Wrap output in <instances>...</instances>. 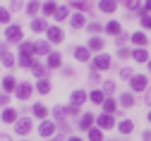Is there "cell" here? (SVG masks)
I'll return each mask as SVG.
<instances>
[{"label": "cell", "mask_w": 151, "mask_h": 141, "mask_svg": "<svg viewBox=\"0 0 151 141\" xmlns=\"http://www.w3.org/2000/svg\"><path fill=\"white\" fill-rule=\"evenodd\" d=\"M29 129H31V120L29 117H22L19 122H17V127H14L17 134H29Z\"/></svg>", "instance_id": "cell-1"}, {"label": "cell", "mask_w": 151, "mask_h": 141, "mask_svg": "<svg viewBox=\"0 0 151 141\" xmlns=\"http://www.w3.org/2000/svg\"><path fill=\"white\" fill-rule=\"evenodd\" d=\"M7 41H12V43L22 41V29L19 26H7Z\"/></svg>", "instance_id": "cell-2"}, {"label": "cell", "mask_w": 151, "mask_h": 141, "mask_svg": "<svg viewBox=\"0 0 151 141\" xmlns=\"http://www.w3.org/2000/svg\"><path fill=\"white\" fill-rule=\"evenodd\" d=\"M93 67H96V69H108V67H110V57L99 55L96 60H93Z\"/></svg>", "instance_id": "cell-3"}, {"label": "cell", "mask_w": 151, "mask_h": 141, "mask_svg": "<svg viewBox=\"0 0 151 141\" xmlns=\"http://www.w3.org/2000/svg\"><path fill=\"white\" fill-rule=\"evenodd\" d=\"M48 38H50L53 43H60V41H63V31H60L58 26H50V29H48Z\"/></svg>", "instance_id": "cell-4"}, {"label": "cell", "mask_w": 151, "mask_h": 141, "mask_svg": "<svg viewBox=\"0 0 151 141\" xmlns=\"http://www.w3.org/2000/svg\"><path fill=\"white\" fill-rule=\"evenodd\" d=\"M84 100H86V93H84V91H74V93H72V103H70V105L79 108V105L84 103Z\"/></svg>", "instance_id": "cell-5"}, {"label": "cell", "mask_w": 151, "mask_h": 141, "mask_svg": "<svg viewBox=\"0 0 151 141\" xmlns=\"http://www.w3.org/2000/svg\"><path fill=\"white\" fill-rule=\"evenodd\" d=\"M60 57H63L60 53H50V55H48V67H53V69H55V67H60V65H63V60H60Z\"/></svg>", "instance_id": "cell-6"}, {"label": "cell", "mask_w": 151, "mask_h": 141, "mask_svg": "<svg viewBox=\"0 0 151 141\" xmlns=\"http://www.w3.org/2000/svg\"><path fill=\"white\" fill-rule=\"evenodd\" d=\"M99 125H101L103 129H108V127L115 125V120H113V115H101V117H99Z\"/></svg>", "instance_id": "cell-7"}, {"label": "cell", "mask_w": 151, "mask_h": 141, "mask_svg": "<svg viewBox=\"0 0 151 141\" xmlns=\"http://www.w3.org/2000/svg\"><path fill=\"white\" fill-rule=\"evenodd\" d=\"M146 86V77H134V79H132V89H134V91H142Z\"/></svg>", "instance_id": "cell-8"}, {"label": "cell", "mask_w": 151, "mask_h": 141, "mask_svg": "<svg viewBox=\"0 0 151 141\" xmlns=\"http://www.w3.org/2000/svg\"><path fill=\"white\" fill-rule=\"evenodd\" d=\"M132 41H134L137 46H146V43H149V38H146L142 31H137V34H132Z\"/></svg>", "instance_id": "cell-9"}, {"label": "cell", "mask_w": 151, "mask_h": 141, "mask_svg": "<svg viewBox=\"0 0 151 141\" xmlns=\"http://www.w3.org/2000/svg\"><path fill=\"white\" fill-rule=\"evenodd\" d=\"M39 132H41V134H43V136H50V134H53V132H55V125H53V122H43V125H41V129H39Z\"/></svg>", "instance_id": "cell-10"}, {"label": "cell", "mask_w": 151, "mask_h": 141, "mask_svg": "<svg viewBox=\"0 0 151 141\" xmlns=\"http://www.w3.org/2000/svg\"><path fill=\"white\" fill-rule=\"evenodd\" d=\"M118 5H115V0H101V10L103 12H113Z\"/></svg>", "instance_id": "cell-11"}, {"label": "cell", "mask_w": 151, "mask_h": 141, "mask_svg": "<svg viewBox=\"0 0 151 141\" xmlns=\"http://www.w3.org/2000/svg\"><path fill=\"white\" fill-rule=\"evenodd\" d=\"M17 96H19V98H29L31 96V84H22L19 91H17Z\"/></svg>", "instance_id": "cell-12"}, {"label": "cell", "mask_w": 151, "mask_h": 141, "mask_svg": "<svg viewBox=\"0 0 151 141\" xmlns=\"http://www.w3.org/2000/svg\"><path fill=\"white\" fill-rule=\"evenodd\" d=\"M106 31L113 34V36H118V34H120V24H118V22H108V24H106Z\"/></svg>", "instance_id": "cell-13"}, {"label": "cell", "mask_w": 151, "mask_h": 141, "mask_svg": "<svg viewBox=\"0 0 151 141\" xmlns=\"http://www.w3.org/2000/svg\"><path fill=\"white\" fill-rule=\"evenodd\" d=\"M70 22H72V26H74V29L84 26V14H72V19H70Z\"/></svg>", "instance_id": "cell-14"}, {"label": "cell", "mask_w": 151, "mask_h": 141, "mask_svg": "<svg viewBox=\"0 0 151 141\" xmlns=\"http://www.w3.org/2000/svg\"><path fill=\"white\" fill-rule=\"evenodd\" d=\"M34 50H36V46H34V43H22V57H29Z\"/></svg>", "instance_id": "cell-15"}, {"label": "cell", "mask_w": 151, "mask_h": 141, "mask_svg": "<svg viewBox=\"0 0 151 141\" xmlns=\"http://www.w3.org/2000/svg\"><path fill=\"white\" fill-rule=\"evenodd\" d=\"M91 125H93V117H91V115H84L82 122H79V127H82V129H91Z\"/></svg>", "instance_id": "cell-16"}, {"label": "cell", "mask_w": 151, "mask_h": 141, "mask_svg": "<svg viewBox=\"0 0 151 141\" xmlns=\"http://www.w3.org/2000/svg\"><path fill=\"white\" fill-rule=\"evenodd\" d=\"M103 108H106V112H108V115H113V112H115V100H113V98L103 100Z\"/></svg>", "instance_id": "cell-17"}, {"label": "cell", "mask_w": 151, "mask_h": 141, "mask_svg": "<svg viewBox=\"0 0 151 141\" xmlns=\"http://www.w3.org/2000/svg\"><path fill=\"white\" fill-rule=\"evenodd\" d=\"M132 57H134L137 62H144V60H146L149 55H146V50H142V48H139V50H134V53H132Z\"/></svg>", "instance_id": "cell-18"}, {"label": "cell", "mask_w": 151, "mask_h": 141, "mask_svg": "<svg viewBox=\"0 0 151 141\" xmlns=\"http://www.w3.org/2000/svg\"><path fill=\"white\" fill-rule=\"evenodd\" d=\"M74 55H77V60H82V62H84V60H89V50H86V48H77V50H74Z\"/></svg>", "instance_id": "cell-19"}, {"label": "cell", "mask_w": 151, "mask_h": 141, "mask_svg": "<svg viewBox=\"0 0 151 141\" xmlns=\"http://www.w3.org/2000/svg\"><path fill=\"white\" fill-rule=\"evenodd\" d=\"M89 48H91V50H101V48H103V41H101V38H91V41H89Z\"/></svg>", "instance_id": "cell-20"}, {"label": "cell", "mask_w": 151, "mask_h": 141, "mask_svg": "<svg viewBox=\"0 0 151 141\" xmlns=\"http://www.w3.org/2000/svg\"><path fill=\"white\" fill-rule=\"evenodd\" d=\"M132 129H134V125H132V122H127V120H125V122H120V132H122V134H129Z\"/></svg>", "instance_id": "cell-21"}, {"label": "cell", "mask_w": 151, "mask_h": 141, "mask_svg": "<svg viewBox=\"0 0 151 141\" xmlns=\"http://www.w3.org/2000/svg\"><path fill=\"white\" fill-rule=\"evenodd\" d=\"M31 29L34 31H43L46 29V22H43V19H36V22H31Z\"/></svg>", "instance_id": "cell-22"}, {"label": "cell", "mask_w": 151, "mask_h": 141, "mask_svg": "<svg viewBox=\"0 0 151 141\" xmlns=\"http://www.w3.org/2000/svg\"><path fill=\"white\" fill-rule=\"evenodd\" d=\"M46 112H48V110H46L43 105H34V115H36V117H41V120H43V117H46Z\"/></svg>", "instance_id": "cell-23"}, {"label": "cell", "mask_w": 151, "mask_h": 141, "mask_svg": "<svg viewBox=\"0 0 151 141\" xmlns=\"http://www.w3.org/2000/svg\"><path fill=\"white\" fill-rule=\"evenodd\" d=\"M14 117H17L14 110H5V112H3V120H5V122H14Z\"/></svg>", "instance_id": "cell-24"}, {"label": "cell", "mask_w": 151, "mask_h": 141, "mask_svg": "<svg viewBox=\"0 0 151 141\" xmlns=\"http://www.w3.org/2000/svg\"><path fill=\"white\" fill-rule=\"evenodd\" d=\"M89 139H91V141H101V139H103V134H101L99 129H91V132H89Z\"/></svg>", "instance_id": "cell-25"}, {"label": "cell", "mask_w": 151, "mask_h": 141, "mask_svg": "<svg viewBox=\"0 0 151 141\" xmlns=\"http://www.w3.org/2000/svg\"><path fill=\"white\" fill-rule=\"evenodd\" d=\"M91 100H93V103H103V93L101 91H93L91 93Z\"/></svg>", "instance_id": "cell-26"}, {"label": "cell", "mask_w": 151, "mask_h": 141, "mask_svg": "<svg viewBox=\"0 0 151 141\" xmlns=\"http://www.w3.org/2000/svg\"><path fill=\"white\" fill-rule=\"evenodd\" d=\"M43 12H46V14H53V12H58V10H55V3H46V5H43Z\"/></svg>", "instance_id": "cell-27"}, {"label": "cell", "mask_w": 151, "mask_h": 141, "mask_svg": "<svg viewBox=\"0 0 151 141\" xmlns=\"http://www.w3.org/2000/svg\"><path fill=\"white\" fill-rule=\"evenodd\" d=\"M39 91H41V93H48V91H50V84L46 82V79H43V82H39Z\"/></svg>", "instance_id": "cell-28"}, {"label": "cell", "mask_w": 151, "mask_h": 141, "mask_svg": "<svg viewBox=\"0 0 151 141\" xmlns=\"http://www.w3.org/2000/svg\"><path fill=\"white\" fill-rule=\"evenodd\" d=\"M142 26L144 29H151V14H144L142 17Z\"/></svg>", "instance_id": "cell-29"}, {"label": "cell", "mask_w": 151, "mask_h": 141, "mask_svg": "<svg viewBox=\"0 0 151 141\" xmlns=\"http://www.w3.org/2000/svg\"><path fill=\"white\" fill-rule=\"evenodd\" d=\"M125 5H127V10H137L139 7V0H125Z\"/></svg>", "instance_id": "cell-30"}, {"label": "cell", "mask_w": 151, "mask_h": 141, "mask_svg": "<svg viewBox=\"0 0 151 141\" xmlns=\"http://www.w3.org/2000/svg\"><path fill=\"white\" fill-rule=\"evenodd\" d=\"M12 89H14V79L7 77V79H5V91H12Z\"/></svg>", "instance_id": "cell-31"}, {"label": "cell", "mask_w": 151, "mask_h": 141, "mask_svg": "<svg viewBox=\"0 0 151 141\" xmlns=\"http://www.w3.org/2000/svg\"><path fill=\"white\" fill-rule=\"evenodd\" d=\"M122 105H134V98H132L129 93H127V96H122Z\"/></svg>", "instance_id": "cell-32"}, {"label": "cell", "mask_w": 151, "mask_h": 141, "mask_svg": "<svg viewBox=\"0 0 151 141\" xmlns=\"http://www.w3.org/2000/svg\"><path fill=\"white\" fill-rule=\"evenodd\" d=\"M31 14H36V12H39V3H36V0H34V3H29V7H27Z\"/></svg>", "instance_id": "cell-33"}, {"label": "cell", "mask_w": 151, "mask_h": 141, "mask_svg": "<svg viewBox=\"0 0 151 141\" xmlns=\"http://www.w3.org/2000/svg\"><path fill=\"white\" fill-rule=\"evenodd\" d=\"M55 17H58V19H65V17H67V7H60L58 12H55Z\"/></svg>", "instance_id": "cell-34"}, {"label": "cell", "mask_w": 151, "mask_h": 141, "mask_svg": "<svg viewBox=\"0 0 151 141\" xmlns=\"http://www.w3.org/2000/svg\"><path fill=\"white\" fill-rule=\"evenodd\" d=\"M0 22H10V12L7 10H0Z\"/></svg>", "instance_id": "cell-35"}, {"label": "cell", "mask_w": 151, "mask_h": 141, "mask_svg": "<svg viewBox=\"0 0 151 141\" xmlns=\"http://www.w3.org/2000/svg\"><path fill=\"white\" fill-rule=\"evenodd\" d=\"M12 62H14L12 55H5V57H3V65H5V67H12Z\"/></svg>", "instance_id": "cell-36"}, {"label": "cell", "mask_w": 151, "mask_h": 141, "mask_svg": "<svg viewBox=\"0 0 151 141\" xmlns=\"http://www.w3.org/2000/svg\"><path fill=\"white\" fill-rule=\"evenodd\" d=\"M36 53H48V43H39L36 46Z\"/></svg>", "instance_id": "cell-37"}, {"label": "cell", "mask_w": 151, "mask_h": 141, "mask_svg": "<svg viewBox=\"0 0 151 141\" xmlns=\"http://www.w3.org/2000/svg\"><path fill=\"white\" fill-rule=\"evenodd\" d=\"M89 31H101V24H96V22H91V24H89Z\"/></svg>", "instance_id": "cell-38"}, {"label": "cell", "mask_w": 151, "mask_h": 141, "mask_svg": "<svg viewBox=\"0 0 151 141\" xmlns=\"http://www.w3.org/2000/svg\"><path fill=\"white\" fill-rule=\"evenodd\" d=\"M7 103V96H0V105H5Z\"/></svg>", "instance_id": "cell-39"}, {"label": "cell", "mask_w": 151, "mask_h": 141, "mask_svg": "<svg viewBox=\"0 0 151 141\" xmlns=\"http://www.w3.org/2000/svg\"><path fill=\"white\" fill-rule=\"evenodd\" d=\"M0 141H10V136L7 134H0Z\"/></svg>", "instance_id": "cell-40"}, {"label": "cell", "mask_w": 151, "mask_h": 141, "mask_svg": "<svg viewBox=\"0 0 151 141\" xmlns=\"http://www.w3.org/2000/svg\"><path fill=\"white\" fill-rule=\"evenodd\" d=\"M144 7H146V10L151 12V0H146V3H144Z\"/></svg>", "instance_id": "cell-41"}, {"label": "cell", "mask_w": 151, "mask_h": 141, "mask_svg": "<svg viewBox=\"0 0 151 141\" xmlns=\"http://www.w3.org/2000/svg\"><path fill=\"white\" fill-rule=\"evenodd\" d=\"M70 141H82V139H77V136H72V139H70Z\"/></svg>", "instance_id": "cell-42"}, {"label": "cell", "mask_w": 151, "mask_h": 141, "mask_svg": "<svg viewBox=\"0 0 151 141\" xmlns=\"http://www.w3.org/2000/svg\"><path fill=\"white\" fill-rule=\"evenodd\" d=\"M146 100H149V103H151V91H149V96H146Z\"/></svg>", "instance_id": "cell-43"}, {"label": "cell", "mask_w": 151, "mask_h": 141, "mask_svg": "<svg viewBox=\"0 0 151 141\" xmlns=\"http://www.w3.org/2000/svg\"><path fill=\"white\" fill-rule=\"evenodd\" d=\"M149 122H151V112H149Z\"/></svg>", "instance_id": "cell-44"}, {"label": "cell", "mask_w": 151, "mask_h": 141, "mask_svg": "<svg viewBox=\"0 0 151 141\" xmlns=\"http://www.w3.org/2000/svg\"><path fill=\"white\" fill-rule=\"evenodd\" d=\"M146 139H151V136H149V134H146Z\"/></svg>", "instance_id": "cell-45"}, {"label": "cell", "mask_w": 151, "mask_h": 141, "mask_svg": "<svg viewBox=\"0 0 151 141\" xmlns=\"http://www.w3.org/2000/svg\"><path fill=\"white\" fill-rule=\"evenodd\" d=\"M149 69H151V65H149Z\"/></svg>", "instance_id": "cell-46"}, {"label": "cell", "mask_w": 151, "mask_h": 141, "mask_svg": "<svg viewBox=\"0 0 151 141\" xmlns=\"http://www.w3.org/2000/svg\"><path fill=\"white\" fill-rule=\"evenodd\" d=\"M55 141H58V139H55Z\"/></svg>", "instance_id": "cell-47"}]
</instances>
